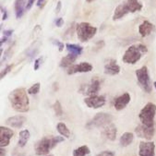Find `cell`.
I'll use <instances>...</instances> for the list:
<instances>
[{
  "mask_svg": "<svg viewBox=\"0 0 156 156\" xmlns=\"http://www.w3.org/2000/svg\"><path fill=\"white\" fill-rule=\"evenodd\" d=\"M90 150L87 145H82L75 149L72 152V156H90Z\"/></svg>",
  "mask_w": 156,
  "mask_h": 156,
  "instance_id": "d4e9b609",
  "label": "cell"
},
{
  "mask_svg": "<svg viewBox=\"0 0 156 156\" xmlns=\"http://www.w3.org/2000/svg\"><path fill=\"white\" fill-rule=\"evenodd\" d=\"M14 156H24V154L23 153H18V154H16Z\"/></svg>",
  "mask_w": 156,
  "mask_h": 156,
  "instance_id": "60d3db41",
  "label": "cell"
},
{
  "mask_svg": "<svg viewBox=\"0 0 156 156\" xmlns=\"http://www.w3.org/2000/svg\"><path fill=\"white\" fill-rule=\"evenodd\" d=\"M55 44L58 46V50L59 52H62L64 50V47H65V44L63 43H61V42H58V41H55Z\"/></svg>",
  "mask_w": 156,
  "mask_h": 156,
  "instance_id": "836d02e7",
  "label": "cell"
},
{
  "mask_svg": "<svg viewBox=\"0 0 156 156\" xmlns=\"http://www.w3.org/2000/svg\"><path fill=\"white\" fill-rule=\"evenodd\" d=\"M112 121H113V116L110 114L100 112V113H97L86 124V128L89 129H91L94 128L105 127L106 125L112 123Z\"/></svg>",
  "mask_w": 156,
  "mask_h": 156,
  "instance_id": "8992f818",
  "label": "cell"
},
{
  "mask_svg": "<svg viewBox=\"0 0 156 156\" xmlns=\"http://www.w3.org/2000/svg\"><path fill=\"white\" fill-rule=\"evenodd\" d=\"M26 117L23 115H14L6 120V124L8 126L14 128V129H20L23 127V125L26 122Z\"/></svg>",
  "mask_w": 156,
  "mask_h": 156,
  "instance_id": "9a60e30c",
  "label": "cell"
},
{
  "mask_svg": "<svg viewBox=\"0 0 156 156\" xmlns=\"http://www.w3.org/2000/svg\"><path fill=\"white\" fill-rule=\"evenodd\" d=\"M14 136V132L11 129L1 126L0 127V147H7L9 142L11 138Z\"/></svg>",
  "mask_w": 156,
  "mask_h": 156,
  "instance_id": "7c38bea8",
  "label": "cell"
},
{
  "mask_svg": "<svg viewBox=\"0 0 156 156\" xmlns=\"http://www.w3.org/2000/svg\"><path fill=\"white\" fill-rule=\"evenodd\" d=\"M147 52H148V48L146 45L142 44H133L126 50L122 57V61L126 64L134 65Z\"/></svg>",
  "mask_w": 156,
  "mask_h": 156,
  "instance_id": "3957f363",
  "label": "cell"
},
{
  "mask_svg": "<svg viewBox=\"0 0 156 156\" xmlns=\"http://www.w3.org/2000/svg\"><path fill=\"white\" fill-rule=\"evenodd\" d=\"M35 3V0H28L27 2V5H26V9H32V7L34 6V4Z\"/></svg>",
  "mask_w": 156,
  "mask_h": 156,
  "instance_id": "d6a6232c",
  "label": "cell"
},
{
  "mask_svg": "<svg viewBox=\"0 0 156 156\" xmlns=\"http://www.w3.org/2000/svg\"><path fill=\"white\" fill-rule=\"evenodd\" d=\"M42 61H43V56H40L38 58L35 59L34 61V70H38L41 67V64H42Z\"/></svg>",
  "mask_w": 156,
  "mask_h": 156,
  "instance_id": "4dcf8cb0",
  "label": "cell"
},
{
  "mask_svg": "<svg viewBox=\"0 0 156 156\" xmlns=\"http://www.w3.org/2000/svg\"><path fill=\"white\" fill-rule=\"evenodd\" d=\"M0 156H6V151L2 147H1V150H0Z\"/></svg>",
  "mask_w": 156,
  "mask_h": 156,
  "instance_id": "ab89813d",
  "label": "cell"
},
{
  "mask_svg": "<svg viewBox=\"0 0 156 156\" xmlns=\"http://www.w3.org/2000/svg\"><path fill=\"white\" fill-rule=\"evenodd\" d=\"M152 30H154V25L149 20H143V22L139 26V33L141 37L149 36L152 33Z\"/></svg>",
  "mask_w": 156,
  "mask_h": 156,
  "instance_id": "e0dca14e",
  "label": "cell"
},
{
  "mask_svg": "<svg viewBox=\"0 0 156 156\" xmlns=\"http://www.w3.org/2000/svg\"><path fill=\"white\" fill-rule=\"evenodd\" d=\"M66 48L69 51V53L79 55L82 53V47L78 45V44H66Z\"/></svg>",
  "mask_w": 156,
  "mask_h": 156,
  "instance_id": "4316f807",
  "label": "cell"
},
{
  "mask_svg": "<svg viewBox=\"0 0 156 156\" xmlns=\"http://www.w3.org/2000/svg\"><path fill=\"white\" fill-rule=\"evenodd\" d=\"M56 129L61 136H63L67 139H69L70 137V130L69 129V128L67 127V125L65 123L59 122L56 125Z\"/></svg>",
  "mask_w": 156,
  "mask_h": 156,
  "instance_id": "484cf974",
  "label": "cell"
},
{
  "mask_svg": "<svg viewBox=\"0 0 156 156\" xmlns=\"http://www.w3.org/2000/svg\"><path fill=\"white\" fill-rule=\"evenodd\" d=\"M12 68H13V65H9V66H7L6 69H4L1 71V76H0V78H1V79H4V78L6 77V75H8V74L11 71Z\"/></svg>",
  "mask_w": 156,
  "mask_h": 156,
  "instance_id": "f546056e",
  "label": "cell"
},
{
  "mask_svg": "<svg viewBox=\"0 0 156 156\" xmlns=\"http://www.w3.org/2000/svg\"><path fill=\"white\" fill-rule=\"evenodd\" d=\"M105 97L104 95H93V96H88L84 99V103L87 105L88 107L90 108H100L105 105Z\"/></svg>",
  "mask_w": 156,
  "mask_h": 156,
  "instance_id": "30bf717a",
  "label": "cell"
},
{
  "mask_svg": "<svg viewBox=\"0 0 156 156\" xmlns=\"http://www.w3.org/2000/svg\"><path fill=\"white\" fill-rule=\"evenodd\" d=\"M13 33H14L13 30H5L3 32V34H4V36L9 37V36H11L13 34Z\"/></svg>",
  "mask_w": 156,
  "mask_h": 156,
  "instance_id": "e575fe53",
  "label": "cell"
},
{
  "mask_svg": "<svg viewBox=\"0 0 156 156\" xmlns=\"http://www.w3.org/2000/svg\"><path fill=\"white\" fill-rule=\"evenodd\" d=\"M116 128L113 123H110L105 127L104 129V135L109 140H115L116 138Z\"/></svg>",
  "mask_w": 156,
  "mask_h": 156,
  "instance_id": "ffe728a7",
  "label": "cell"
},
{
  "mask_svg": "<svg viewBox=\"0 0 156 156\" xmlns=\"http://www.w3.org/2000/svg\"><path fill=\"white\" fill-rule=\"evenodd\" d=\"M43 156H54L53 154H47V155H43Z\"/></svg>",
  "mask_w": 156,
  "mask_h": 156,
  "instance_id": "ee69618b",
  "label": "cell"
},
{
  "mask_svg": "<svg viewBox=\"0 0 156 156\" xmlns=\"http://www.w3.org/2000/svg\"><path fill=\"white\" fill-rule=\"evenodd\" d=\"M156 115V105L153 103H148L141 109L139 114L141 124L148 127H154V117Z\"/></svg>",
  "mask_w": 156,
  "mask_h": 156,
  "instance_id": "5b68a950",
  "label": "cell"
},
{
  "mask_svg": "<svg viewBox=\"0 0 156 156\" xmlns=\"http://www.w3.org/2000/svg\"><path fill=\"white\" fill-rule=\"evenodd\" d=\"M153 87H154V88H155V90H156V81H154V82H153Z\"/></svg>",
  "mask_w": 156,
  "mask_h": 156,
  "instance_id": "b9f144b4",
  "label": "cell"
},
{
  "mask_svg": "<svg viewBox=\"0 0 156 156\" xmlns=\"http://www.w3.org/2000/svg\"><path fill=\"white\" fill-rule=\"evenodd\" d=\"M65 140V137L63 136H51L44 137L38 140L34 145V151L36 155L43 156L49 154L50 151L54 149L58 143H61Z\"/></svg>",
  "mask_w": 156,
  "mask_h": 156,
  "instance_id": "7a4b0ae2",
  "label": "cell"
},
{
  "mask_svg": "<svg viewBox=\"0 0 156 156\" xmlns=\"http://www.w3.org/2000/svg\"><path fill=\"white\" fill-rule=\"evenodd\" d=\"M92 66L91 64L88 63V62H81L80 64L77 65H72L69 68H68V74L69 75H73L77 73H87L92 70Z\"/></svg>",
  "mask_w": 156,
  "mask_h": 156,
  "instance_id": "8fae6325",
  "label": "cell"
},
{
  "mask_svg": "<svg viewBox=\"0 0 156 156\" xmlns=\"http://www.w3.org/2000/svg\"><path fill=\"white\" fill-rule=\"evenodd\" d=\"M104 70H105V74L115 76V75H117L120 72V67L117 65L116 61L115 59H111L108 63L105 64Z\"/></svg>",
  "mask_w": 156,
  "mask_h": 156,
  "instance_id": "2e32d148",
  "label": "cell"
},
{
  "mask_svg": "<svg viewBox=\"0 0 156 156\" xmlns=\"http://www.w3.org/2000/svg\"><path fill=\"white\" fill-rule=\"evenodd\" d=\"M19 136H20V139L18 141V145H19V147L22 148L26 145L27 141L29 140V139L30 137V133L28 129H23L20 132Z\"/></svg>",
  "mask_w": 156,
  "mask_h": 156,
  "instance_id": "cb8c5ba5",
  "label": "cell"
},
{
  "mask_svg": "<svg viewBox=\"0 0 156 156\" xmlns=\"http://www.w3.org/2000/svg\"><path fill=\"white\" fill-rule=\"evenodd\" d=\"M44 0H37V3H36L37 7L42 8V6H44Z\"/></svg>",
  "mask_w": 156,
  "mask_h": 156,
  "instance_id": "f35d334b",
  "label": "cell"
},
{
  "mask_svg": "<svg viewBox=\"0 0 156 156\" xmlns=\"http://www.w3.org/2000/svg\"><path fill=\"white\" fill-rule=\"evenodd\" d=\"M1 10H2V13H3V16H2V20H6L8 19V12L7 10H5L3 8H1Z\"/></svg>",
  "mask_w": 156,
  "mask_h": 156,
  "instance_id": "74e56055",
  "label": "cell"
},
{
  "mask_svg": "<svg viewBox=\"0 0 156 156\" xmlns=\"http://www.w3.org/2000/svg\"><path fill=\"white\" fill-rule=\"evenodd\" d=\"M129 12V9L128 8L126 7V4L124 2L121 3L120 5H118L115 9V12H114V15H113V20H120L122 19L124 16H126Z\"/></svg>",
  "mask_w": 156,
  "mask_h": 156,
  "instance_id": "d6986e66",
  "label": "cell"
},
{
  "mask_svg": "<svg viewBox=\"0 0 156 156\" xmlns=\"http://www.w3.org/2000/svg\"><path fill=\"white\" fill-rule=\"evenodd\" d=\"M77 56L78 55L69 53V55H67L66 56H64L63 58L61 59V61H60V67L61 68H69L70 66H72L74 64V62L77 59Z\"/></svg>",
  "mask_w": 156,
  "mask_h": 156,
  "instance_id": "44dd1931",
  "label": "cell"
},
{
  "mask_svg": "<svg viewBox=\"0 0 156 156\" xmlns=\"http://www.w3.org/2000/svg\"><path fill=\"white\" fill-rule=\"evenodd\" d=\"M26 0H16L15 2V13H16V18L20 19L23 16L24 10L26 9L27 4H25Z\"/></svg>",
  "mask_w": 156,
  "mask_h": 156,
  "instance_id": "603a6c76",
  "label": "cell"
},
{
  "mask_svg": "<svg viewBox=\"0 0 156 156\" xmlns=\"http://www.w3.org/2000/svg\"><path fill=\"white\" fill-rule=\"evenodd\" d=\"M40 89H41V84L40 82H37L35 84H34L33 86H30V88L28 89V93L29 94H37V93L40 91Z\"/></svg>",
  "mask_w": 156,
  "mask_h": 156,
  "instance_id": "f1b7e54d",
  "label": "cell"
},
{
  "mask_svg": "<svg viewBox=\"0 0 156 156\" xmlns=\"http://www.w3.org/2000/svg\"><path fill=\"white\" fill-rule=\"evenodd\" d=\"M130 102V95L129 92H125L120 96L116 97L114 102V106L116 111H121L129 104Z\"/></svg>",
  "mask_w": 156,
  "mask_h": 156,
  "instance_id": "5bb4252c",
  "label": "cell"
},
{
  "mask_svg": "<svg viewBox=\"0 0 156 156\" xmlns=\"http://www.w3.org/2000/svg\"><path fill=\"white\" fill-rule=\"evenodd\" d=\"M63 24H64V20H63V19H62V18L56 19V20H55V25H56L57 27H62V26H63Z\"/></svg>",
  "mask_w": 156,
  "mask_h": 156,
  "instance_id": "d590c367",
  "label": "cell"
},
{
  "mask_svg": "<svg viewBox=\"0 0 156 156\" xmlns=\"http://www.w3.org/2000/svg\"><path fill=\"white\" fill-rule=\"evenodd\" d=\"M86 1H87V2H89V3H90V2H92V1H93V0H86Z\"/></svg>",
  "mask_w": 156,
  "mask_h": 156,
  "instance_id": "7bdbcfd3",
  "label": "cell"
},
{
  "mask_svg": "<svg viewBox=\"0 0 156 156\" xmlns=\"http://www.w3.org/2000/svg\"><path fill=\"white\" fill-rule=\"evenodd\" d=\"M135 133L139 138L151 140L154 135V127H148V126H146V125L140 124L136 127Z\"/></svg>",
  "mask_w": 156,
  "mask_h": 156,
  "instance_id": "9c48e42d",
  "label": "cell"
},
{
  "mask_svg": "<svg viewBox=\"0 0 156 156\" xmlns=\"http://www.w3.org/2000/svg\"><path fill=\"white\" fill-rule=\"evenodd\" d=\"M76 33L78 39L82 42H88L97 33V28L90 25L89 22H80L76 26Z\"/></svg>",
  "mask_w": 156,
  "mask_h": 156,
  "instance_id": "277c9868",
  "label": "cell"
},
{
  "mask_svg": "<svg viewBox=\"0 0 156 156\" xmlns=\"http://www.w3.org/2000/svg\"><path fill=\"white\" fill-rule=\"evenodd\" d=\"M95 156H115V152L112 151H104L96 154Z\"/></svg>",
  "mask_w": 156,
  "mask_h": 156,
  "instance_id": "1f68e13d",
  "label": "cell"
},
{
  "mask_svg": "<svg viewBox=\"0 0 156 156\" xmlns=\"http://www.w3.org/2000/svg\"><path fill=\"white\" fill-rule=\"evenodd\" d=\"M9 101L12 108L20 113H26L29 111V97L28 91L24 88H17L10 91L9 94Z\"/></svg>",
  "mask_w": 156,
  "mask_h": 156,
  "instance_id": "6da1fadb",
  "label": "cell"
},
{
  "mask_svg": "<svg viewBox=\"0 0 156 156\" xmlns=\"http://www.w3.org/2000/svg\"><path fill=\"white\" fill-rule=\"evenodd\" d=\"M101 89V80L97 78H93L89 84L82 85L80 89V92L87 96L97 95Z\"/></svg>",
  "mask_w": 156,
  "mask_h": 156,
  "instance_id": "ba28073f",
  "label": "cell"
},
{
  "mask_svg": "<svg viewBox=\"0 0 156 156\" xmlns=\"http://www.w3.org/2000/svg\"><path fill=\"white\" fill-rule=\"evenodd\" d=\"M134 140V134L131 132H125L121 135L119 143L122 147H128L129 146Z\"/></svg>",
  "mask_w": 156,
  "mask_h": 156,
  "instance_id": "7402d4cb",
  "label": "cell"
},
{
  "mask_svg": "<svg viewBox=\"0 0 156 156\" xmlns=\"http://www.w3.org/2000/svg\"><path fill=\"white\" fill-rule=\"evenodd\" d=\"M124 3L126 4V7L128 8L129 13H135L142 9V3L140 0H125Z\"/></svg>",
  "mask_w": 156,
  "mask_h": 156,
  "instance_id": "ac0fdd59",
  "label": "cell"
},
{
  "mask_svg": "<svg viewBox=\"0 0 156 156\" xmlns=\"http://www.w3.org/2000/svg\"><path fill=\"white\" fill-rule=\"evenodd\" d=\"M155 144L152 141H141L139 146V156H155Z\"/></svg>",
  "mask_w": 156,
  "mask_h": 156,
  "instance_id": "4fadbf2b",
  "label": "cell"
},
{
  "mask_svg": "<svg viewBox=\"0 0 156 156\" xmlns=\"http://www.w3.org/2000/svg\"><path fill=\"white\" fill-rule=\"evenodd\" d=\"M136 77L140 88L146 92L151 93L152 90V84L151 81V77L149 74V69L146 66L141 67L136 70Z\"/></svg>",
  "mask_w": 156,
  "mask_h": 156,
  "instance_id": "52a82bcc",
  "label": "cell"
},
{
  "mask_svg": "<svg viewBox=\"0 0 156 156\" xmlns=\"http://www.w3.org/2000/svg\"><path fill=\"white\" fill-rule=\"evenodd\" d=\"M61 7H62V2L61 1H58L57 2V5H56V8H55V13H59L60 12Z\"/></svg>",
  "mask_w": 156,
  "mask_h": 156,
  "instance_id": "8d00e7d4",
  "label": "cell"
},
{
  "mask_svg": "<svg viewBox=\"0 0 156 156\" xmlns=\"http://www.w3.org/2000/svg\"><path fill=\"white\" fill-rule=\"evenodd\" d=\"M53 109L55 111V114L56 116H62L64 115V111H63V108H62V105L60 104V102L57 100L55 102V104L53 105Z\"/></svg>",
  "mask_w": 156,
  "mask_h": 156,
  "instance_id": "83f0119b",
  "label": "cell"
}]
</instances>
